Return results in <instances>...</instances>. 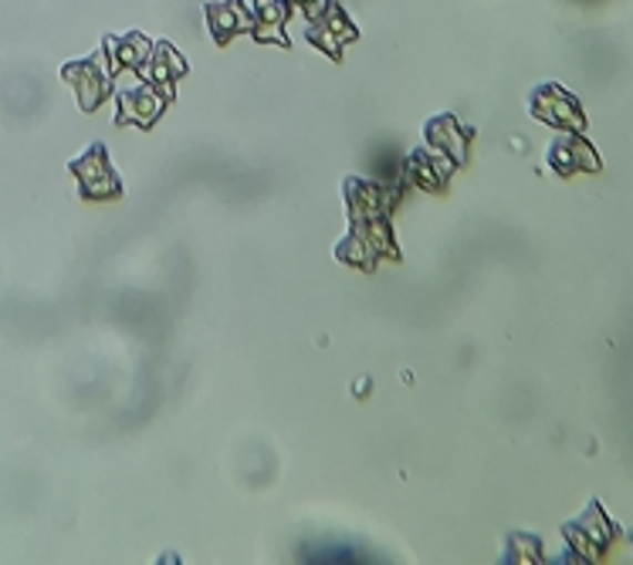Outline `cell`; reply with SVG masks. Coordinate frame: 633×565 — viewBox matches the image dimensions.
<instances>
[{
    "instance_id": "3",
    "label": "cell",
    "mask_w": 633,
    "mask_h": 565,
    "mask_svg": "<svg viewBox=\"0 0 633 565\" xmlns=\"http://www.w3.org/2000/svg\"><path fill=\"white\" fill-rule=\"evenodd\" d=\"M65 79L75 85L79 102H82L85 112H92V109L102 105V99H105V92H109V79H105V72H99V69L92 65V61H82V65H69V69H65Z\"/></svg>"
},
{
    "instance_id": "9",
    "label": "cell",
    "mask_w": 633,
    "mask_h": 565,
    "mask_svg": "<svg viewBox=\"0 0 633 565\" xmlns=\"http://www.w3.org/2000/svg\"><path fill=\"white\" fill-rule=\"evenodd\" d=\"M282 21H285V11L278 0H258V14H255V28L258 38H275L282 41Z\"/></svg>"
},
{
    "instance_id": "4",
    "label": "cell",
    "mask_w": 633,
    "mask_h": 565,
    "mask_svg": "<svg viewBox=\"0 0 633 565\" xmlns=\"http://www.w3.org/2000/svg\"><path fill=\"white\" fill-rule=\"evenodd\" d=\"M569 538H573V545L586 555V558H596L600 552H603V545H606V538H610V532H606V522H603V515L593 508L580 525H573L565 532Z\"/></svg>"
},
{
    "instance_id": "2",
    "label": "cell",
    "mask_w": 633,
    "mask_h": 565,
    "mask_svg": "<svg viewBox=\"0 0 633 565\" xmlns=\"http://www.w3.org/2000/svg\"><path fill=\"white\" fill-rule=\"evenodd\" d=\"M535 115L559 125V130H580L583 125V115L576 109V99L573 95H565L562 89L549 85L535 95Z\"/></svg>"
},
{
    "instance_id": "1",
    "label": "cell",
    "mask_w": 633,
    "mask_h": 565,
    "mask_svg": "<svg viewBox=\"0 0 633 565\" xmlns=\"http://www.w3.org/2000/svg\"><path fill=\"white\" fill-rule=\"evenodd\" d=\"M72 173L79 176L82 183V194L92 197V201H105V197H119V176L112 173L109 160H105V150L102 146H92V153H85L82 160L72 163Z\"/></svg>"
},
{
    "instance_id": "5",
    "label": "cell",
    "mask_w": 633,
    "mask_h": 565,
    "mask_svg": "<svg viewBox=\"0 0 633 565\" xmlns=\"http://www.w3.org/2000/svg\"><path fill=\"white\" fill-rule=\"evenodd\" d=\"M211 24H214V34L217 38H231L244 28L255 24V18H251L247 11H241V4L234 0V4H221V8H211Z\"/></svg>"
},
{
    "instance_id": "6",
    "label": "cell",
    "mask_w": 633,
    "mask_h": 565,
    "mask_svg": "<svg viewBox=\"0 0 633 565\" xmlns=\"http://www.w3.org/2000/svg\"><path fill=\"white\" fill-rule=\"evenodd\" d=\"M349 38H356V31H353V24H349L336 8L329 11V18H323V34L315 31V41H319L323 48H329L333 54H339V48H343Z\"/></svg>"
},
{
    "instance_id": "7",
    "label": "cell",
    "mask_w": 633,
    "mask_h": 565,
    "mask_svg": "<svg viewBox=\"0 0 633 565\" xmlns=\"http://www.w3.org/2000/svg\"><path fill=\"white\" fill-rule=\"evenodd\" d=\"M163 109V99L160 95H153V92H125L122 95V119H136V122H153L156 119V112Z\"/></svg>"
},
{
    "instance_id": "10",
    "label": "cell",
    "mask_w": 633,
    "mask_h": 565,
    "mask_svg": "<svg viewBox=\"0 0 633 565\" xmlns=\"http://www.w3.org/2000/svg\"><path fill=\"white\" fill-rule=\"evenodd\" d=\"M115 51V65L119 69H133L140 65V61L146 58V41L143 38H130V41H122V44H112Z\"/></svg>"
},
{
    "instance_id": "11",
    "label": "cell",
    "mask_w": 633,
    "mask_h": 565,
    "mask_svg": "<svg viewBox=\"0 0 633 565\" xmlns=\"http://www.w3.org/2000/svg\"><path fill=\"white\" fill-rule=\"evenodd\" d=\"M298 4H302L305 11H315V8H319V4H323V0H298Z\"/></svg>"
},
{
    "instance_id": "8",
    "label": "cell",
    "mask_w": 633,
    "mask_h": 565,
    "mask_svg": "<svg viewBox=\"0 0 633 565\" xmlns=\"http://www.w3.org/2000/svg\"><path fill=\"white\" fill-rule=\"evenodd\" d=\"M430 143L440 150V153H451L455 160L458 156H464V143H461V133H458V125L451 122V119H437V122H430Z\"/></svg>"
}]
</instances>
